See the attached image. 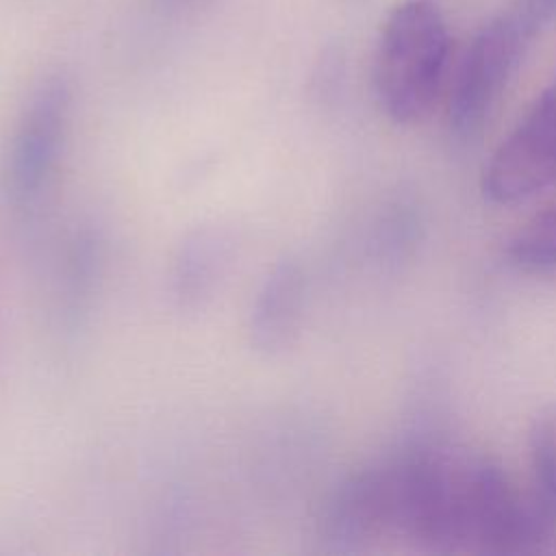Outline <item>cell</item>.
<instances>
[{
  "label": "cell",
  "mask_w": 556,
  "mask_h": 556,
  "mask_svg": "<svg viewBox=\"0 0 556 556\" xmlns=\"http://www.w3.org/2000/svg\"><path fill=\"white\" fill-rule=\"evenodd\" d=\"M319 530L332 549L395 536L441 552L517 554L556 528L482 452L430 445L345 478L324 504Z\"/></svg>",
  "instance_id": "1"
},
{
  "label": "cell",
  "mask_w": 556,
  "mask_h": 556,
  "mask_svg": "<svg viewBox=\"0 0 556 556\" xmlns=\"http://www.w3.org/2000/svg\"><path fill=\"white\" fill-rule=\"evenodd\" d=\"M450 35L432 0H406L384 20L374 54V91L395 124L424 119L439 93Z\"/></svg>",
  "instance_id": "2"
},
{
  "label": "cell",
  "mask_w": 556,
  "mask_h": 556,
  "mask_svg": "<svg viewBox=\"0 0 556 556\" xmlns=\"http://www.w3.org/2000/svg\"><path fill=\"white\" fill-rule=\"evenodd\" d=\"M72 83L65 74L43 78L24 104L2 163L7 206L30 219L50 193L70 137Z\"/></svg>",
  "instance_id": "3"
},
{
  "label": "cell",
  "mask_w": 556,
  "mask_h": 556,
  "mask_svg": "<svg viewBox=\"0 0 556 556\" xmlns=\"http://www.w3.org/2000/svg\"><path fill=\"white\" fill-rule=\"evenodd\" d=\"M530 39L506 17L484 24L471 39L456 72L447 119L454 135H478L510 85Z\"/></svg>",
  "instance_id": "4"
},
{
  "label": "cell",
  "mask_w": 556,
  "mask_h": 556,
  "mask_svg": "<svg viewBox=\"0 0 556 556\" xmlns=\"http://www.w3.org/2000/svg\"><path fill=\"white\" fill-rule=\"evenodd\" d=\"M556 182V72L482 172L491 202L517 204Z\"/></svg>",
  "instance_id": "5"
},
{
  "label": "cell",
  "mask_w": 556,
  "mask_h": 556,
  "mask_svg": "<svg viewBox=\"0 0 556 556\" xmlns=\"http://www.w3.org/2000/svg\"><path fill=\"white\" fill-rule=\"evenodd\" d=\"M306 304V274L302 265L287 256L265 274L250 306V343L265 356L285 352L302 324Z\"/></svg>",
  "instance_id": "6"
},
{
  "label": "cell",
  "mask_w": 556,
  "mask_h": 556,
  "mask_svg": "<svg viewBox=\"0 0 556 556\" xmlns=\"http://www.w3.org/2000/svg\"><path fill=\"white\" fill-rule=\"evenodd\" d=\"M232 256L230 235L215 224L189 230L169 263V298L180 311L202 308L224 280Z\"/></svg>",
  "instance_id": "7"
},
{
  "label": "cell",
  "mask_w": 556,
  "mask_h": 556,
  "mask_svg": "<svg viewBox=\"0 0 556 556\" xmlns=\"http://www.w3.org/2000/svg\"><path fill=\"white\" fill-rule=\"evenodd\" d=\"M104 274V241L98 230L83 226L76 230L63 252L59 271L56 306L65 330L83 328L93 306Z\"/></svg>",
  "instance_id": "8"
},
{
  "label": "cell",
  "mask_w": 556,
  "mask_h": 556,
  "mask_svg": "<svg viewBox=\"0 0 556 556\" xmlns=\"http://www.w3.org/2000/svg\"><path fill=\"white\" fill-rule=\"evenodd\" d=\"M532 491L536 508L556 528V402L545 404L532 417L528 430Z\"/></svg>",
  "instance_id": "9"
},
{
  "label": "cell",
  "mask_w": 556,
  "mask_h": 556,
  "mask_svg": "<svg viewBox=\"0 0 556 556\" xmlns=\"http://www.w3.org/2000/svg\"><path fill=\"white\" fill-rule=\"evenodd\" d=\"M506 256L528 271H556V206L534 213L508 239Z\"/></svg>",
  "instance_id": "10"
},
{
  "label": "cell",
  "mask_w": 556,
  "mask_h": 556,
  "mask_svg": "<svg viewBox=\"0 0 556 556\" xmlns=\"http://www.w3.org/2000/svg\"><path fill=\"white\" fill-rule=\"evenodd\" d=\"M504 15L532 41L556 22V0H510Z\"/></svg>",
  "instance_id": "11"
},
{
  "label": "cell",
  "mask_w": 556,
  "mask_h": 556,
  "mask_svg": "<svg viewBox=\"0 0 556 556\" xmlns=\"http://www.w3.org/2000/svg\"><path fill=\"white\" fill-rule=\"evenodd\" d=\"M163 11L174 15H193L213 4V0H154Z\"/></svg>",
  "instance_id": "12"
}]
</instances>
